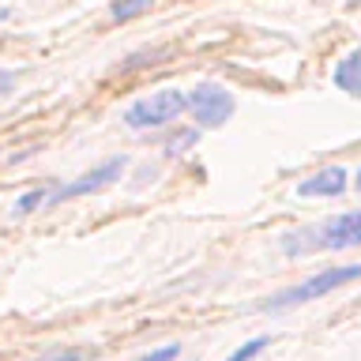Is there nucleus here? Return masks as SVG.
I'll return each instance as SVG.
<instances>
[{"mask_svg":"<svg viewBox=\"0 0 361 361\" xmlns=\"http://www.w3.org/2000/svg\"><path fill=\"white\" fill-rule=\"evenodd\" d=\"M335 87L346 90V94H354V98H361V45L350 49L343 61L335 64Z\"/></svg>","mask_w":361,"mask_h":361,"instance_id":"nucleus-7","label":"nucleus"},{"mask_svg":"<svg viewBox=\"0 0 361 361\" xmlns=\"http://www.w3.org/2000/svg\"><path fill=\"white\" fill-rule=\"evenodd\" d=\"M177 357H180V346H177V343H169V346L154 350V354H147V357H140V361H177Z\"/></svg>","mask_w":361,"mask_h":361,"instance_id":"nucleus-11","label":"nucleus"},{"mask_svg":"<svg viewBox=\"0 0 361 361\" xmlns=\"http://www.w3.org/2000/svg\"><path fill=\"white\" fill-rule=\"evenodd\" d=\"M11 87H16V72H4V68H0V98L11 94Z\"/></svg>","mask_w":361,"mask_h":361,"instance_id":"nucleus-13","label":"nucleus"},{"mask_svg":"<svg viewBox=\"0 0 361 361\" xmlns=\"http://www.w3.org/2000/svg\"><path fill=\"white\" fill-rule=\"evenodd\" d=\"M361 279V264H346V267H331V271H320V275L298 282V286L275 293V298H267L259 305V312H282V309H293V305H305L312 298H320V293H331L338 286H346V282H357Z\"/></svg>","mask_w":361,"mask_h":361,"instance_id":"nucleus-2","label":"nucleus"},{"mask_svg":"<svg viewBox=\"0 0 361 361\" xmlns=\"http://www.w3.org/2000/svg\"><path fill=\"white\" fill-rule=\"evenodd\" d=\"M128 166L124 158H109V162H102L98 169H90V173H83L79 180H72V185H56V188H49V203H61V200H75V196H87V192H98V188H106L109 180H117L121 177V169Z\"/></svg>","mask_w":361,"mask_h":361,"instance_id":"nucleus-5","label":"nucleus"},{"mask_svg":"<svg viewBox=\"0 0 361 361\" xmlns=\"http://www.w3.org/2000/svg\"><path fill=\"white\" fill-rule=\"evenodd\" d=\"M338 192H346V169L343 166L320 169L316 177L298 185V196H338Z\"/></svg>","mask_w":361,"mask_h":361,"instance_id":"nucleus-6","label":"nucleus"},{"mask_svg":"<svg viewBox=\"0 0 361 361\" xmlns=\"http://www.w3.org/2000/svg\"><path fill=\"white\" fill-rule=\"evenodd\" d=\"M188 109H192L200 128H222L233 117V94L219 83H200L188 94Z\"/></svg>","mask_w":361,"mask_h":361,"instance_id":"nucleus-4","label":"nucleus"},{"mask_svg":"<svg viewBox=\"0 0 361 361\" xmlns=\"http://www.w3.org/2000/svg\"><path fill=\"white\" fill-rule=\"evenodd\" d=\"M154 0H117L113 4V19H135V16H143V11H151Z\"/></svg>","mask_w":361,"mask_h":361,"instance_id":"nucleus-8","label":"nucleus"},{"mask_svg":"<svg viewBox=\"0 0 361 361\" xmlns=\"http://www.w3.org/2000/svg\"><path fill=\"white\" fill-rule=\"evenodd\" d=\"M354 185H357V192H361V173H357V180H354Z\"/></svg>","mask_w":361,"mask_h":361,"instance_id":"nucleus-14","label":"nucleus"},{"mask_svg":"<svg viewBox=\"0 0 361 361\" xmlns=\"http://www.w3.org/2000/svg\"><path fill=\"white\" fill-rule=\"evenodd\" d=\"M361 245V211L335 214L327 222H316L301 233L282 237V252L286 256H305V252H338V248Z\"/></svg>","mask_w":361,"mask_h":361,"instance_id":"nucleus-1","label":"nucleus"},{"mask_svg":"<svg viewBox=\"0 0 361 361\" xmlns=\"http://www.w3.org/2000/svg\"><path fill=\"white\" fill-rule=\"evenodd\" d=\"M83 357V350H53V354H45L38 361H79Z\"/></svg>","mask_w":361,"mask_h":361,"instance_id":"nucleus-12","label":"nucleus"},{"mask_svg":"<svg viewBox=\"0 0 361 361\" xmlns=\"http://www.w3.org/2000/svg\"><path fill=\"white\" fill-rule=\"evenodd\" d=\"M185 109H188V94H180V90L166 87V90H154L151 98L132 102V106L124 109V124H128V128H135V132H143V128H162V124L177 121Z\"/></svg>","mask_w":361,"mask_h":361,"instance_id":"nucleus-3","label":"nucleus"},{"mask_svg":"<svg viewBox=\"0 0 361 361\" xmlns=\"http://www.w3.org/2000/svg\"><path fill=\"white\" fill-rule=\"evenodd\" d=\"M267 343H271L267 335H264V338H252V343H245L241 350H233V354L226 357V361H248V357H256V354H259V350H264Z\"/></svg>","mask_w":361,"mask_h":361,"instance_id":"nucleus-10","label":"nucleus"},{"mask_svg":"<svg viewBox=\"0 0 361 361\" xmlns=\"http://www.w3.org/2000/svg\"><path fill=\"white\" fill-rule=\"evenodd\" d=\"M45 196H49V188H34V192H27V196H19L16 214H30V211H38L42 203H45Z\"/></svg>","mask_w":361,"mask_h":361,"instance_id":"nucleus-9","label":"nucleus"}]
</instances>
